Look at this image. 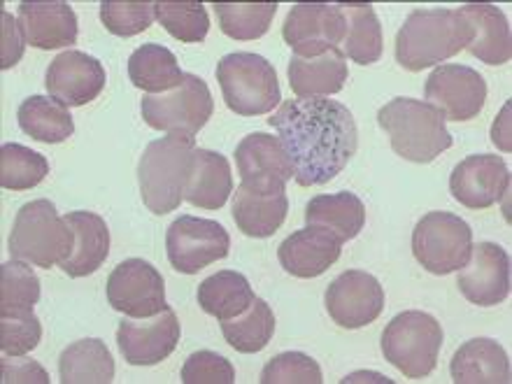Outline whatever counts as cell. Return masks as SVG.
Returning a JSON list of instances; mask_svg holds the SVG:
<instances>
[{
    "label": "cell",
    "mask_w": 512,
    "mask_h": 384,
    "mask_svg": "<svg viewBox=\"0 0 512 384\" xmlns=\"http://www.w3.org/2000/svg\"><path fill=\"white\" fill-rule=\"evenodd\" d=\"M59 375L63 384H110L115 380V359L103 340H77L61 352Z\"/></svg>",
    "instance_id": "f1b7e54d"
},
{
    "label": "cell",
    "mask_w": 512,
    "mask_h": 384,
    "mask_svg": "<svg viewBox=\"0 0 512 384\" xmlns=\"http://www.w3.org/2000/svg\"><path fill=\"white\" fill-rule=\"evenodd\" d=\"M347 19L340 5L298 3L289 10L282 26V38L294 49V56H319L345 40Z\"/></svg>",
    "instance_id": "7c38bea8"
},
{
    "label": "cell",
    "mask_w": 512,
    "mask_h": 384,
    "mask_svg": "<svg viewBox=\"0 0 512 384\" xmlns=\"http://www.w3.org/2000/svg\"><path fill=\"white\" fill-rule=\"evenodd\" d=\"M459 289L468 301L480 308H492L510 294V256L496 243L473 247L471 259L459 273Z\"/></svg>",
    "instance_id": "d6986e66"
},
{
    "label": "cell",
    "mask_w": 512,
    "mask_h": 384,
    "mask_svg": "<svg viewBox=\"0 0 512 384\" xmlns=\"http://www.w3.org/2000/svg\"><path fill=\"white\" fill-rule=\"evenodd\" d=\"M510 170L496 154L466 156L450 175V194L468 210H487L508 194Z\"/></svg>",
    "instance_id": "e0dca14e"
},
{
    "label": "cell",
    "mask_w": 512,
    "mask_h": 384,
    "mask_svg": "<svg viewBox=\"0 0 512 384\" xmlns=\"http://www.w3.org/2000/svg\"><path fill=\"white\" fill-rule=\"evenodd\" d=\"M154 17V3H112V0L101 3L103 26L119 38H131V35L147 31L154 24Z\"/></svg>",
    "instance_id": "60d3db41"
},
{
    "label": "cell",
    "mask_w": 512,
    "mask_h": 384,
    "mask_svg": "<svg viewBox=\"0 0 512 384\" xmlns=\"http://www.w3.org/2000/svg\"><path fill=\"white\" fill-rule=\"evenodd\" d=\"M128 77L135 87L147 94H163L175 89L184 80V73L177 66V56L163 45H142L128 59Z\"/></svg>",
    "instance_id": "1f68e13d"
},
{
    "label": "cell",
    "mask_w": 512,
    "mask_h": 384,
    "mask_svg": "<svg viewBox=\"0 0 512 384\" xmlns=\"http://www.w3.org/2000/svg\"><path fill=\"white\" fill-rule=\"evenodd\" d=\"M508 115H510V105L503 108V115H501V124L506 128H501L499 124H494V131H492V138H494V145L501 147L503 152H510V133H508Z\"/></svg>",
    "instance_id": "f6af8a7d"
},
{
    "label": "cell",
    "mask_w": 512,
    "mask_h": 384,
    "mask_svg": "<svg viewBox=\"0 0 512 384\" xmlns=\"http://www.w3.org/2000/svg\"><path fill=\"white\" fill-rule=\"evenodd\" d=\"M275 312L263 298H254V303L243 315L222 322V333L236 352L256 354L273 340Z\"/></svg>",
    "instance_id": "836d02e7"
},
{
    "label": "cell",
    "mask_w": 512,
    "mask_h": 384,
    "mask_svg": "<svg viewBox=\"0 0 512 384\" xmlns=\"http://www.w3.org/2000/svg\"><path fill=\"white\" fill-rule=\"evenodd\" d=\"M322 368L303 352H282L263 368L261 384H322Z\"/></svg>",
    "instance_id": "ab89813d"
},
{
    "label": "cell",
    "mask_w": 512,
    "mask_h": 384,
    "mask_svg": "<svg viewBox=\"0 0 512 384\" xmlns=\"http://www.w3.org/2000/svg\"><path fill=\"white\" fill-rule=\"evenodd\" d=\"M347 19L343 40L345 59L350 56L359 66L378 63L382 56V26L371 3H343L340 5Z\"/></svg>",
    "instance_id": "d6a6232c"
},
{
    "label": "cell",
    "mask_w": 512,
    "mask_h": 384,
    "mask_svg": "<svg viewBox=\"0 0 512 384\" xmlns=\"http://www.w3.org/2000/svg\"><path fill=\"white\" fill-rule=\"evenodd\" d=\"M443 326L429 312L408 310L396 315L382 333V354L405 378L422 380L436 371Z\"/></svg>",
    "instance_id": "52a82bcc"
},
{
    "label": "cell",
    "mask_w": 512,
    "mask_h": 384,
    "mask_svg": "<svg viewBox=\"0 0 512 384\" xmlns=\"http://www.w3.org/2000/svg\"><path fill=\"white\" fill-rule=\"evenodd\" d=\"M212 112H215V101H212L208 84L191 73H184V80L175 89L142 98L145 124L168 135L194 138L208 124Z\"/></svg>",
    "instance_id": "ba28073f"
},
{
    "label": "cell",
    "mask_w": 512,
    "mask_h": 384,
    "mask_svg": "<svg viewBox=\"0 0 512 384\" xmlns=\"http://www.w3.org/2000/svg\"><path fill=\"white\" fill-rule=\"evenodd\" d=\"M254 298L250 280L236 270H219L198 287V305L203 312L217 317L219 322L243 315L254 303Z\"/></svg>",
    "instance_id": "f546056e"
},
{
    "label": "cell",
    "mask_w": 512,
    "mask_h": 384,
    "mask_svg": "<svg viewBox=\"0 0 512 384\" xmlns=\"http://www.w3.org/2000/svg\"><path fill=\"white\" fill-rule=\"evenodd\" d=\"M457 384H508L510 359L492 338H473L454 352L450 364Z\"/></svg>",
    "instance_id": "484cf974"
},
{
    "label": "cell",
    "mask_w": 512,
    "mask_h": 384,
    "mask_svg": "<svg viewBox=\"0 0 512 384\" xmlns=\"http://www.w3.org/2000/svg\"><path fill=\"white\" fill-rule=\"evenodd\" d=\"M217 82L229 110L240 117L268 115L282 101L275 66L259 54H226L217 66Z\"/></svg>",
    "instance_id": "8992f818"
},
{
    "label": "cell",
    "mask_w": 512,
    "mask_h": 384,
    "mask_svg": "<svg viewBox=\"0 0 512 384\" xmlns=\"http://www.w3.org/2000/svg\"><path fill=\"white\" fill-rule=\"evenodd\" d=\"M233 194L231 166L226 156L212 149H194L184 201L194 208L219 210Z\"/></svg>",
    "instance_id": "d4e9b609"
},
{
    "label": "cell",
    "mask_w": 512,
    "mask_h": 384,
    "mask_svg": "<svg viewBox=\"0 0 512 384\" xmlns=\"http://www.w3.org/2000/svg\"><path fill=\"white\" fill-rule=\"evenodd\" d=\"M182 382L184 384H233L236 382V371L231 361L224 359L217 352H196L184 361L182 366Z\"/></svg>",
    "instance_id": "b9f144b4"
},
{
    "label": "cell",
    "mask_w": 512,
    "mask_h": 384,
    "mask_svg": "<svg viewBox=\"0 0 512 384\" xmlns=\"http://www.w3.org/2000/svg\"><path fill=\"white\" fill-rule=\"evenodd\" d=\"M168 261L177 273L196 275L229 256L231 236L219 222L182 215L168 226L166 236Z\"/></svg>",
    "instance_id": "30bf717a"
},
{
    "label": "cell",
    "mask_w": 512,
    "mask_h": 384,
    "mask_svg": "<svg viewBox=\"0 0 512 384\" xmlns=\"http://www.w3.org/2000/svg\"><path fill=\"white\" fill-rule=\"evenodd\" d=\"M194 149V138L184 135H168L145 147L138 163V182L142 201L154 215H168L180 208Z\"/></svg>",
    "instance_id": "277c9868"
},
{
    "label": "cell",
    "mask_w": 512,
    "mask_h": 384,
    "mask_svg": "<svg viewBox=\"0 0 512 384\" xmlns=\"http://www.w3.org/2000/svg\"><path fill=\"white\" fill-rule=\"evenodd\" d=\"M340 252H343V243L333 233L319 226H305L284 240L277 250V259L289 275L312 280V277L324 275L340 259Z\"/></svg>",
    "instance_id": "ffe728a7"
},
{
    "label": "cell",
    "mask_w": 512,
    "mask_h": 384,
    "mask_svg": "<svg viewBox=\"0 0 512 384\" xmlns=\"http://www.w3.org/2000/svg\"><path fill=\"white\" fill-rule=\"evenodd\" d=\"M40 301V277L26 261L12 259L0 268V310H33Z\"/></svg>",
    "instance_id": "74e56055"
},
{
    "label": "cell",
    "mask_w": 512,
    "mask_h": 384,
    "mask_svg": "<svg viewBox=\"0 0 512 384\" xmlns=\"http://www.w3.org/2000/svg\"><path fill=\"white\" fill-rule=\"evenodd\" d=\"M156 19L180 42H203L210 31V17L203 3H154Z\"/></svg>",
    "instance_id": "8d00e7d4"
},
{
    "label": "cell",
    "mask_w": 512,
    "mask_h": 384,
    "mask_svg": "<svg viewBox=\"0 0 512 384\" xmlns=\"http://www.w3.org/2000/svg\"><path fill=\"white\" fill-rule=\"evenodd\" d=\"M287 75L291 91L298 98H324L343 91L350 70H347L345 54L333 47L319 56H310V59L291 56Z\"/></svg>",
    "instance_id": "603a6c76"
},
{
    "label": "cell",
    "mask_w": 512,
    "mask_h": 384,
    "mask_svg": "<svg viewBox=\"0 0 512 384\" xmlns=\"http://www.w3.org/2000/svg\"><path fill=\"white\" fill-rule=\"evenodd\" d=\"M287 191L252 189L240 184L233 194V219L250 238H270L287 219Z\"/></svg>",
    "instance_id": "cb8c5ba5"
},
{
    "label": "cell",
    "mask_w": 512,
    "mask_h": 384,
    "mask_svg": "<svg viewBox=\"0 0 512 384\" xmlns=\"http://www.w3.org/2000/svg\"><path fill=\"white\" fill-rule=\"evenodd\" d=\"M19 24L24 28L28 45L38 49L73 47L77 42V14L66 0L52 3H21Z\"/></svg>",
    "instance_id": "44dd1931"
},
{
    "label": "cell",
    "mask_w": 512,
    "mask_h": 384,
    "mask_svg": "<svg viewBox=\"0 0 512 384\" xmlns=\"http://www.w3.org/2000/svg\"><path fill=\"white\" fill-rule=\"evenodd\" d=\"M3 382H26V384H47L49 375L38 361L31 359H17L5 354L3 357Z\"/></svg>",
    "instance_id": "ee69618b"
},
{
    "label": "cell",
    "mask_w": 512,
    "mask_h": 384,
    "mask_svg": "<svg viewBox=\"0 0 512 384\" xmlns=\"http://www.w3.org/2000/svg\"><path fill=\"white\" fill-rule=\"evenodd\" d=\"M238 173L245 187L266 191H287L294 180V163L284 152L280 138L268 133H250L236 147Z\"/></svg>",
    "instance_id": "ac0fdd59"
},
{
    "label": "cell",
    "mask_w": 512,
    "mask_h": 384,
    "mask_svg": "<svg viewBox=\"0 0 512 384\" xmlns=\"http://www.w3.org/2000/svg\"><path fill=\"white\" fill-rule=\"evenodd\" d=\"M473 231L452 212H429L412 231V254L431 275H450L471 259Z\"/></svg>",
    "instance_id": "9c48e42d"
},
{
    "label": "cell",
    "mask_w": 512,
    "mask_h": 384,
    "mask_svg": "<svg viewBox=\"0 0 512 384\" xmlns=\"http://www.w3.org/2000/svg\"><path fill=\"white\" fill-rule=\"evenodd\" d=\"M66 222L73 229L75 243L68 259H63L59 266L70 277H87L96 273L103 266L110 254V229L105 219L96 212L77 210L68 212Z\"/></svg>",
    "instance_id": "7402d4cb"
},
{
    "label": "cell",
    "mask_w": 512,
    "mask_h": 384,
    "mask_svg": "<svg viewBox=\"0 0 512 384\" xmlns=\"http://www.w3.org/2000/svg\"><path fill=\"white\" fill-rule=\"evenodd\" d=\"M42 340V324L33 310H0V350L24 357Z\"/></svg>",
    "instance_id": "f35d334b"
},
{
    "label": "cell",
    "mask_w": 512,
    "mask_h": 384,
    "mask_svg": "<svg viewBox=\"0 0 512 384\" xmlns=\"http://www.w3.org/2000/svg\"><path fill=\"white\" fill-rule=\"evenodd\" d=\"M326 312L343 329H364L384 310L380 280L366 270H345L329 284L324 296Z\"/></svg>",
    "instance_id": "5bb4252c"
},
{
    "label": "cell",
    "mask_w": 512,
    "mask_h": 384,
    "mask_svg": "<svg viewBox=\"0 0 512 384\" xmlns=\"http://www.w3.org/2000/svg\"><path fill=\"white\" fill-rule=\"evenodd\" d=\"M105 82H108V75H105L103 63L80 49H68L56 56L45 75L49 96L66 108H82L96 101L103 94Z\"/></svg>",
    "instance_id": "2e32d148"
},
{
    "label": "cell",
    "mask_w": 512,
    "mask_h": 384,
    "mask_svg": "<svg viewBox=\"0 0 512 384\" xmlns=\"http://www.w3.org/2000/svg\"><path fill=\"white\" fill-rule=\"evenodd\" d=\"M3 17V47H0V68L10 70L17 66L24 56L26 47V35L24 28H21L19 19H14L10 12L0 14Z\"/></svg>",
    "instance_id": "7bdbcfd3"
},
{
    "label": "cell",
    "mask_w": 512,
    "mask_h": 384,
    "mask_svg": "<svg viewBox=\"0 0 512 384\" xmlns=\"http://www.w3.org/2000/svg\"><path fill=\"white\" fill-rule=\"evenodd\" d=\"M461 12L473 26V40L466 49L487 66H503L510 61L512 38L506 14L492 3L461 5Z\"/></svg>",
    "instance_id": "4316f807"
},
{
    "label": "cell",
    "mask_w": 512,
    "mask_h": 384,
    "mask_svg": "<svg viewBox=\"0 0 512 384\" xmlns=\"http://www.w3.org/2000/svg\"><path fill=\"white\" fill-rule=\"evenodd\" d=\"M75 236L66 217H59L54 203L47 198L26 203L14 217L10 233L12 259L52 268L54 263L68 259Z\"/></svg>",
    "instance_id": "5b68a950"
},
{
    "label": "cell",
    "mask_w": 512,
    "mask_h": 384,
    "mask_svg": "<svg viewBox=\"0 0 512 384\" xmlns=\"http://www.w3.org/2000/svg\"><path fill=\"white\" fill-rule=\"evenodd\" d=\"M180 322L170 308L154 317H128L117 329V345L131 366H156L180 343Z\"/></svg>",
    "instance_id": "9a60e30c"
},
{
    "label": "cell",
    "mask_w": 512,
    "mask_h": 384,
    "mask_svg": "<svg viewBox=\"0 0 512 384\" xmlns=\"http://www.w3.org/2000/svg\"><path fill=\"white\" fill-rule=\"evenodd\" d=\"M473 40V26L461 10H415L396 35V61L410 73L438 66Z\"/></svg>",
    "instance_id": "7a4b0ae2"
},
{
    "label": "cell",
    "mask_w": 512,
    "mask_h": 384,
    "mask_svg": "<svg viewBox=\"0 0 512 384\" xmlns=\"http://www.w3.org/2000/svg\"><path fill=\"white\" fill-rule=\"evenodd\" d=\"M424 96L450 122H468L485 108L487 82L478 70L461 63H445L429 75Z\"/></svg>",
    "instance_id": "4fadbf2b"
},
{
    "label": "cell",
    "mask_w": 512,
    "mask_h": 384,
    "mask_svg": "<svg viewBox=\"0 0 512 384\" xmlns=\"http://www.w3.org/2000/svg\"><path fill=\"white\" fill-rule=\"evenodd\" d=\"M108 303L126 317H154L168 308L163 275L145 259H126L108 277Z\"/></svg>",
    "instance_id": "8fae6325"
},
{
    "label": "cell",
    "mask_w": 512,
    "mask_h": 384,
    "mask_svg": "<svg viewBox=\"0 0 512 384\" xmlns=\"http://www.w3.org/2000/svg\"><path fill=\"white\" fill-rule=\"evenodd\" d=\"M19 126L33 140L59 145L75 133V122L68 108L52 96H31L19 105Z\"/></svg>",
    "instance_id": "4dcf8cb0"
},
{
    "label": "cell",
    "mask_w": 512,
    "mask_h": 384,
    "mask_svg": "<svg viewBox=\"0 0 512 384\" xmlns=\"http://www.w3.org/2000/svg\"><path fill=\"white\" fill-rule=\"evenodd\" d=\"M49 175V161L17 142H7L0 149V187L10 191H28Z\"/></svg>",
    "instance_id": "d590c367"
},
{
    "label": "cell",
    "mask_w": 512,
    "mask_h": 384,
    "mask_svg": "<svg viewBox=\"0 0 512 384\" xmlns=\"http://www.w3.org/2000/svg\"><path fill=\"white\" fill-rule=\"evenodd\" d=\"M305 224L329 231L340 243L354 240L366 226V205L352 191L315 196L305 205Z\"/></svg>",
    "instance_id": "83f0119b"
},
{
    "label": "cell",
    "mask_w": 512,
    "mask_h": 384,
    "mask_svg": "<svg viewBox=\"0 0 512 384\" xmlns=\"http://www.w3.org/2000/svg\"><path fill=\"white\" fill-rule=\"evenodd\" d=\"M443 112L415 98H394L378 112V124L389 135L391 149L405 161L431 163L452 147Z\"/></svg>",
    "instance_id": "3957f363"
},
{
    "label": "cell",
    "mask_w": 512,
    "mask_h": 384,
    "mask_svg": "<svg viewBox=\"0 0 512 384\" xmlns=\"http://www.w3.org/2000/svg\"><path fill=\"white\" fill-rule=\"evenodd\" d=\"M219 28L233 40H259L273 24L277 3H215Z\"/></svg>",
    "instance_id": "e575fe53"
},
{
    "label": "cell",
    "mask_w": 512,
    "mask_h": 384,
    "mask_svg": "<svg viewBox=\"0 0 512 384\" xmlns=\"http://www.w3.org/2000/svg\"><path fill=\"white\" fill-rule=\"evenodd\" d=\"M284 152L294 163V180L301 187H319L345 170L359 147L352 112L329 98L284 101L268 119Z\"/></svg>",
    "instance_id": "6da1fadb"
}]
</instances>
